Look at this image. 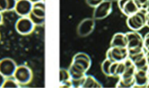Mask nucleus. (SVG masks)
<instances>
[{
	"mask_svg": "<svg viewBox=\"0 0 149 88\" xmlns=\"http://www.w3.org/2000/svg\"><path fill=\"white\" fill-rule=\"evenodd\" d=\"M91 65V58L87 53L79 52L74 55L68 69L73 87H80L81 82Z\"/></svg>",
	"mask_w": 149,
	"mask_h": 88,
	"instance_id": "f257e3e1",
	"label": "nucleus"
},
{
	"mask_svg": "<svg viewBox=\"0 0 149 88\" xmlns=\"http://www.w3.org/2000/svg\"><path fill=\"white\" fill-rule=\"evenodd\" d=\"M127 38V48L129 55L134 54L144 50L143 37L138 31H130L125 33Z\"/></svg>",
	"mask_w": 149,
	"mask_h": 88,
	"instance_id": "f03ea898",
	"label": "nucleus"
},
{
	"mask_svg": "<svg viewBox=\"0 0 149 88\" xmlns=\"http://www.w3.org/2000/svg\"><path fill=\"white\" fill-rule=\"evenodd\" d=\"M147 10H139L135 14L127 17V25L132 31H139L146 26Z\"/></svg>",
	"mask_w": 149,
	"mask_h": 88,
	"instance_id": "7ed1b4c3",
	"label": "nucleus"
},
{
	"mask_svg": "<svg viewBox=\"0 0 149 88\" xmlns=\"http://www.w3.org/2000/svg\"><path fill=\"white\" fill-rule=\"evenodd\" d=\"M28 17L35 26H42L45 22V4L43 1L33 3L32 10Z\"/></svg>",
	"mask_w": 149,
	"mask_h": 88,
	"instance_id": "20e7f679",
	"label": "nucleus"
},
{
	"mask_svg": "<svg viewBox=\"0 0 149 88\" xmlns=\"http://www.w3.org/2000/svg\"><path fill=\"white\" fill-rule=\"evenodd\" d=\"M13 77L19 85H26L31 82L33 79V72L28 66L20 65L16 68Z\"/></svg>",
	"mask_w": 149,
	"mask_h": 88,
	"instance_id": "39448f33",
	"label": "nucleus"
},
{
	"mask_svg": "<svg viewBox=\"0 0 149 88\" xmlns=\"http://www.w3.org/2000/svg\"><path fill=\"white\" fill-rule=\"evenodd\" d=\"M113 3L111 0H103L94 9L93 18L94 20H103L111 13Z\"/></svg>",
	"mask_w": 149,
	"mask_h": 88,
	"instance_id": "423d86ee",
	"label": "nucleus"
},
{
	"mask_svg": "<svg viewBox=\"0 0 149 88\" xmlns=\"http://www.w3.org/2000/svg\"><path fill=\"white\" fill-rule=\"evenodd\" d=\"M129 56L127 48L110 47L106 52V59L113 62H122Z\"/></svg>",
	"mask_w": 149,
	"mask_h": 88,
	"instance_id": "0eeeda50",
	"label": "nucleus"
},
{
	"mask_svg": "<svg viewBox=\"0 0 149 88\" xmlns=\"http://www.w3.org/2000/svg\"><path fill=\"white\" fill-rule=\"evenodd\" d=\"M35 25L29 17H20L15 25V30L22 35L31 34L34 30Z\"/></svg>",
	"mask_w": 149,
	"mask_h": 88,
	"instance_id": "6e6552de",
	"label": "nucleus"
},
{
	"mask_svg": "<svg viewBox=\"0 0 149 88\" xmlns=\"http://www.w3.org/2000/svg\"><path fill=\"white\" fill-rule=\"evenodd\" d=\"M17 65L13 59L10 58H4L0 60V73L4 77L13 76Z\"/></svg>",
	"mask_w": 149,
	"mask_h": 88,
	"instance_id": "1a4fd4ad",
	"label": "nucleus"
},
{
	"mask_svg": "<svg viewBox=\"0 0 149 88\" xmlns=\"http://www.w3.org/2000/svg\"><path fill=\"white\" fill-rule=\"evenodd\" d=\"M95 27V21L93 18H85L81 20L77 27V34L80 37L90 35Z\"/></svg>",
	"mask_w": 149,
	"mask_h": 88,
	"instance_id": "9d476101",
	"label": "nucleus"
},
{
	"mask_svg": "<svg viewBox=\"0 0 149 88\" xmlns=\"http://www.w3.org/2000/svg\"><path fill=\"white\" fill-rule=\"evenodd\" d=\"M117 2L119 10L127 17L135 14L139 10L133 0H120Z\"/></svg>",
	"mask_w": 149,
	"mask_h": 88,
	"instance_id": "9b49d317",
	"label": "nucleus"
},
{
	"mask_svg": "<svg viewBox=\"0 0 149 88\" xmlns=\"http://www.w3.org/2000/svg\"><path fill=\"white\" fill-rule=\"evenodd\" d=\"M129 59H131L133 62L136 69H146L148 66V61H147L146 56V50L145 49L142 51H140L138 53H134V54L129 55L128 56Z\"/></svg>",
	"mask_w": 149,
	"mask_h": 88,
	"instance_id": "f8f14e48",
	"label": "nucleus"
},
{
	"mask_svg": "<svg viewBox=\"0 0 149 88\" xmlns=\"http://www.w3.org/2000/svg\"><path fill=\"white\" fill-rule=\"evenodd\" d=\"M33 7V3L29 0H17L14 10L20 17H28Z\"/></svg>",
	"mask_w": 149,
	"mask_h": 88,
	"instance_id": "ddd939ff",
	"label": "nucleus"
},
{
	"mask_svg": "<svg viewBox=\"0 0 149 88\" xmlns=\"http://www.w3.org/2000/svg\"><path fill=\"white\" fill-rule=\"evenodd\" d=\"M135 87H144L149 82V76L146 69H136L134 74Z\"/></svg>",
	"mask_w": 149,
	"mask_h": 88,
	"instance_id": "4468645a",
	"label": "nucleus"
},
{
	"mask_svg": "<svg viewBox=\"0 0 149 88\" xmlns=\"http://www.w3.org/2000/svg\"><path fill=\"white\" fill-rule=\"evenodd\" d=\"M127 38L125 33H117L113 35L111 40L110 47L127 48Z\"/></svg>",
	"mask_w": 149,
	"mask_h": 88,
	"instance_id": "2eb2a0df",
	"label": "nucleus"
},
{
	"mask_svg": "<svg viewBox=\"0 0 149 88\" xmlns=\"http://www.w3.org/2000/svg\"><path fill=\"white\" fill-rule=\"evenodd\" d=\"M124 63H125V71H124L123 74H122L119 77H122V78L134 77V74H135V71H136V68H135L133 62L131 61L130 59L127 58V59H125V60L124 61Z\"/></svg>",
	"mask_w": 149,
	"mask_h": 88,
	"instance_id": "dca6fc26",
	"label": "nucleus"
},
{
	"mask_svg": "<svg viewBox=\"0 0 149 88\" xmlns=\"http://www.w3.org/2000/svg\"><path fill=\"white\" fill-rule=\"evenodd\" d=\"M103 85L92 75H85L80 87H102Z\"/></svg>",
	"mask_w": 149,
	"mask_h": 88,
	"instance_id": "f3484780",
	"label": "nucleus"
},
{
	"mask_svg": "<svg viewBox=\"0 0 149 88\" xmlns=\"http://www.w3.org/2000/svg\"><path fill=\"white\" fill-rule=\"evenodd\" d=\"M17 0H0V12L14 10Z\"/></svg>",
	"mask_w": 149,
	"mask_h": 88,
	"instance_id": "a211bd4d",
	"label": "nucleus"
},
{
	"mask_svg": "<svg viewBox=\"0 0 149 88\" xmlns=\"http://www.w3.org/2000/svg\"><path fill=\"white\" fill-rule=\"evenodd\" d=\"M116 87L121 88H130L135 87V80L134 77L131 78H122L119 77V81L116 85Z\"/></svg>",
	"mask_w": 149,
	"mask_h": 88,
	"instance_id": "6ab92c4d",
	"label": "nucleus"
},
{
	"mask_svg": "<svg viewBox=\"0 0 149 88\" xmlns=\"http://www.w3.org/2000/svg\"><path fill=\"white\" fill-rule=\"evenodd\" d=\"M70 80H71V78L68 69L61 68L60 69V83L62 84Z\"/></svg>",
	"mask_w": 149,
	"mask_h": 88,
	"instance_id": "aec40b11",
	"label": "nucleus"
},
{
	"mask_svg": "<svg viewBox=\"0 0 149 88\" xmlns=\"http://www.w3.org/2000/svg\"><path fill=\"white\" fill-rule=\"evenodd\" d=\"M20 87V85L17 82V81L15 79H7L4 80V84H3L2 87H1L4 88H16V87Z\"/></svg>",
	"mask_w": 149,
	"mask_h": 88,
	"instance_id": "412c9836",
	"label": "nucleus"
},
{
	"mask_svg": "<svg viewBox=\"0 0 149 88\" xmlns=\"http://www.w3.org/2000/svg\"><path fill=\"white\" fill-rule=\"evenodd\" d=\"M111 61L109 59H106L101 63V70L103 73L106 76H109V69H110L111 64Z\"/></svg>",
	"mask_w": 149,
	"mask_h": 88,
	"instance_id": "4be33fe9",
	"label": "nucleus"
},
{
	"mask_svg": "<svg viewBox=\"0 0 149 88\" xmlns=\"http://www.w3.org/2000/svg\"><path fill=\"white\" fill-rule=\"evenodd\" d=\"M139 10H148L149 8V0H133Z\"/></svg>",
	"mask_w": 149,
	"mask_h": 88,
	"instance_id": "5701e85b",
	"label": "nucleus"
},
{
	"mask_svg": "<svg viewBox=\"0 0 149 88\" xmlns=\"http://www.w3.org/2000/svg\"><path fill=\"white\" fill-rule=\"evenodd\" d=\"M143 47L145 50H149V32L145 35L143 38Z\"/></svg>",
	"mask_w": 149,
	"mask_h": 88,
	"instance_id": "b1692460",
	"label": "nucleus"
},
{
	"mask_svg": "<svg viewBox=\"0 0 149 88\" xmlns=\"http://www.w3.org/2000/svg\"><path fill=\"white\" fill-rule=\"evenodd\" d=\"M103 0H86V3L91 7H95Z\"/></svg>",
	"mask_w": 149,
	"mask_h": 88,
	"instance_id": "393cba45",
	"label": "nucleus"
},
{
	"mask_svg": "<svg viewBox=\"0 0 149 88\" xmlns=\"http://www.w3.org/2000/svg\"><path fill=\"white\" fill-rule=\"evenodd\" d=\"M4 80H5V77H4V76H3L1 73H0V87H2Z\"/></svg>",
	"mask_w": 149,
	"mask_h": 88,
	"instance_id": "a878e982",
	"label": "nucleus"
},
{
	"mask_svg": "<svg viewBox=\"0 0 149 88\" xmlns=\"http://www.w3.org/2000/svg\"><path fill=\"white\" fill-rule=\"evenodd\" d=\"M146 26L149 27V8L146 12Z\"/></svg>",
	"mask_w": 149,
	"mask_h": 88,
	"instance_id": "bb28decb",
	"label": "nucleus"
},
{
	"mask_svg": "<svg viewBox=\"0 0 149 88\" xmlns=\"http://www.w3.org/2000/svg\"><path fill=\"white\" fill-rule=\"evenodd\" d=\"M146 56L147 61H148V63L149 64V50H146Z\"/></svg>",
	"mask_w": 149,
	"mask_h": 88,
	"instance_id": "cd10ccee",
	"label": "nucleus"
},
{
	"mask_svg": "<svg viewBox=\"0 0 149 88\" xmlns=\"http://www.w3.org/2000/svg\"><path fill=\"white\" fill-rule=\"evenodd\" d=\"M29 1H30L31 2H32L33 4V3L39 2V1H43V0H29Z\"/></svg>",
	"mask_w": 149,
	"mask_h": 88,
	"instance_id": "c85d7f7f",
	"label": "nucleus"
},
{
	"mask_svg": "<svg viewBox=\"0 0 149 88\" xmlns=\"http://www.w3.org/2000/svg\"><path fill=\"white\" fill-rule=\"evenodd\" d=\"M3 21V17H2V14H1V12H0V25L2 23Z\"/></svg>",
	"mask_w": 149,
	"mask_h": 88,
	"instance_id": "c756f323",
	"label": "nucleus"
},
{
	"mask_svg": "<svg viewBox=\"0 0 149 88\" xmlns=\"http://www.w3.org/2000/svg\"><path fill=\"white\" fill-rule=\"evenodd\" d=\"M146 70H147V72H148V76H149V64H148V66H147Z\"/></svg>",
	"mask_w": 149,
	"mask_h": 88,
	"instance_id": "7c9ffc66",
	"label": "nucleus"
},
{
	"mask_svg": "<svg viewBox=\"0 0 149 88\" xmlns=\"http://www.w3.org/2000/svg\"><path fill=\"white\" fill-rule=\"evenodd\" d=\"M111 1H120V0H111Z\"/></svg>",
	"mask_w": 149,
	"mask_h": 88,
	"instance_id": "2f4dec72",
	"label": "nucleus"
},
{
	"mask_svg": "<svg viewBox=\"0 0 149 88\" xmlns=\"http://www.w3.org/2000/svg\"><path fill=\"white\" fill-rule=\"evenodd\" d=\"M146 87H149V82H148V85H146Z\"/></svg>",
	"mask_w": 149,
	"mask_h": 88,
	"instance_id": "473e14b6",
	"label": "nucleus"
}]
</instances>
